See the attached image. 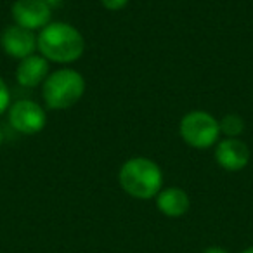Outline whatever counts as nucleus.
Returning <instances> with one entry per match:
<instances>
[{
    "label": "nucleus",
    "instance_id": "obj_1",
    "mask_svg": "<svg viewBox=\"0 0 253 253\" xmlns=\"http://www.w3.org/2000/svg\"><path fill=\"white\" fill-rule=\"evenodd\" d=\"M37 49L47 61L68 64L82 57L85 40L82 33L68 23H49L37 37Z\"/></svg>",
    "mask_w": 253,
    "mask_h": 253
},
{
    "label": "nucleus",
    "instance_id": "obj_2",
    "mask_svg": "<svg viewBox=\"0 0 253 253\" xmlns=\"http://www.w3.org/2000/svg\"><path fill=\"white\" fill-rule=\"evenodd\" d=\"M118 180L128 196L137 200H151L162 191L163 173L149 158H132L120 169Z\"/></svg>",
    "mask_w": 253,
    "mask_h": 253
},
{
    "label": "nucleus",
    "instance_id": "obj_3",
    "mask_svg": "<svg viewBox=\"0 0 253 253\" xmlns=\"http://www.w3.org/2000/svg\"><path fill=\"white\" fill-rule=\"evenodd\" d=\"M43 101L50 109H68L77 104L85 92V80L78 71L63 68L43 82Z\"/></svg>",
    "mask_w": 253,
    "mask_h": 253
},
{
    "label": "nucleus",
    "instance_id": "obj_4",
    "mask_svg": "<svg viewBox=\"0 0 253 253\" xmlns=\"http://www.w3.org/2000/svg\"><path fill=\"white\" fill-rule=\"evenodd\" d=\"M180 137L196 149H208L220 137V125L207 111H191L180 120Z\"/></svg>",
    "mask_w": 253,
    "mask_h": 253
},
{
    "label": "nucleus",
    "instance_id": "obj_5",
    "mask_svg": "<svg viewBox=\"0 0 253 253\" xmlns=\"http://www.w3.org/2000/svg\"><path fill=\"white\" fill-rule=\"evenodd\" d=\"M45 111L35 101L19 99L12 106H9V123L14 130L25 135L39 134L45 126Z\"/></svg>",
    "mask_w": 253,
    "mask_h": 253
},
{
    "label": "nucleus",
    "instance_id": "obj_6",
    "mask_svg": "<svg viewBox=\"0 0 253 253\" xmlns=\"http://www.w3.org/2000/svg\"><path fill=\"white\" fill-rule=\"evenodd\" d=\"M52 9L43 0H16L12 4V19L26 30H43L50 23Z\"/></svg>",
    "mask_w": 253,
    "mask_h": 253
},
{
    "label": "nucleus",
    "instance_id": "obj_7",
    "mask_svg": "<svg viewBox=\"0 0 253 253\" xmlns=\"http://www.w3.org/2000/svg\"><path fill=\"white\" fill-rule=\"evenodd\" d=\"M0 45L14 59H25L37 50V37L32 30L19 25H11L0 35Z\"/></svg>",
    "mask_w": 253,
    "mask_h": 253
},
{
    "label": "nucleus",
    "instance_id": "obj_8",
    "mask_svg": "<svg viewBox=\"0 0 253 253\" xmlns=\"http://www.w3.org/2000/svg\"><path fill=\"white\" fill-rule=\"evenodd\" d=\"M215 162L229 172L243 170L250 162V148L241 139H224L215 149Z\"/></svg>",
    "mask_w": 253,
    "mask_h": 253
},
{
    "label": "nucleus",
    "instance_id": "obj_9",
    "mask_svg": "<svg viewBox=\"0 0 253 253\" xmlns=\"http://www.w3.org/2000/svg\"><path fill=\"white\" fill-rule=\"evenodd\" d=\"M47 75H49V61L37 54L19 61V66L16 70V78L23 87H39L42 82H45Z\"/></svg>",
    "mask_w": 253,
    "mask_h": 253
},
{
    "label": "nucleus",
    "instance_id": "obj_10",
    "mask_svg": "<svg viewBox=\"0 0 253 253\" xmlns=\"http://www.w3.org/2000/svg\"><path fill=\"white\" fill-rule=\"evenodd\" d=\"M156 205L158 210L167 217H182L187 210H189V196L186 191L179 189V187H167L162 189L156 196Z\"/></svg>",
    "mask_w": 253,
    "mask_h": 253
},
{
    "label": "nucleus",
    "instance_id": "obj_11",
    "mask_svg": "<svg viewBox=\"0 0 253 253\" xmlns=\"http://www.w3.org/2000/svg\"><path fill=\"white\" fill-rule=\"evenodd\" d=\"M218 125H220V134L227 135L231 139H238L245 130V120L238 115H225L218 122Z\"/></svg>",
    "mask_w": 253,
    "mask_h": 253
},
{
    "label": "nucleus",
    "instance_id": "obj_12",
    "mask_svg": "<svg viewBox=\"0 0 253 253\" xmlns=\"http://www.w3.org/2000/svg\"><path fill=\"white\" fill-rule=\"evenodd\" d=\"M9 104H11V92H9V87L5 85L4 78L0 77V115L9 109Z\"/></svg>",
    "mask_w": 253,
    "mask_h": 253
},
{
    "label": "nucleus",
    "instance_id": "obj_13",
    "mask_svg": "<svg viewBox=\"0 0 253 253\" xmlns=\"http://www.w3.org/2000/svg\"><path fill=\"white\" fill-rule=\"evenodd\" d=\"M101 4L109 11H120L128 4V0H101Z\"/></svg>",
    "mask_w": 253,
    "mask_h": 253
},
{
    "label": "nucleus",
    "instance_id": "obj_14",
    "mask_svg": "<svg viewBox=\"0 0 253 253\" xmlns=\"http://www.w3.org/2000/svg\"><path fill=\"white\" fill-rule=\"evenodd\" d=\"M203 253H229V252L224 248H220V246H210V248H207Z\"/></svg>",
    "mask_w": 253,
    "mask_h": 253
},
{
    "label": "nucleus",
    "instance_id": "obj_15",
    "mask_svg": "<svg viewBox=\"0 0 253 253\" xmlns=\"http://www.w3.org/2000/svg\"><path fill=\"white\" fill-rule=\"evenodd\" d=\"M47 5H49L50 9H54V7H59L61 4H63V0H43Z\"/></svg>",
    "mask_w": 253,
    "mask_h": 253
},
{
    "label": "nucleus",
    "instance_id": "obj_16",
    "mask_svg": "<svg viewBox=\"0 0 253 253\" xmlns=\"http://www.w3.org/2000/svg\"><path fill=\"white\" fill-rule=\"evenodd\" d=\"M241 253H253V246H252V248H246L245 252H241Z\"/></svg>",
    "mask_w": 253,
    "mask_h": 253
},
{
    "label": "nucleus",
    "instance_id": "obj_17",
    "mask_svg": "<svg viewBox=\"0 0 253 253\" xmlns=\"http://www.w3.org/2000/svg\"><path fill=\"white\" fill-rule=\"evenodd\" d=\"M0 144H2V130H0Z\"/></svg>",
    "mask_w": 253,
    "mask_h": 253
}]
</instances>
